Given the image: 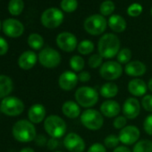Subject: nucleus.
I'll use <instances>...</instances> for the list:
<instances>
[{
	"label": "nucleus",
	"mask_w": 152,
	"mask_h": 152,
	"mask_svg": "<svg viewBox=\"0 0 152 152\" xmlns=\"http://www.w3.org/2000/svg\"><path fill=\"white\" fill-rule=\"evenodd\" d=\"M120 39L115 34H104L99 39L98 43L99 54L103 58H113L117 56L118 52L120 51Z\"/></svg>",
	"instance_id": "obj_1"
},
{
	"label": "nucleus",
	"mask_w": 152,
	"mask_h": 152,
	"mask_svg": "<svg viewBox=\"0 0 152 152\" xmlns=\"http://www.w3.org/2000/svg\"><path fill=\"white\" fill-rule=\"evenodd\" d=\"M14 137L21 142H30L35 140L36 129L31 122L27 120H20L16 122L13 127Z\"/></svg>",
	"instance_id": "obj_2"
},
{
	"label": "nucleus",
	"mask_w": 152,
	"mask_h": 152,
	"mask_svg": "<svg viewBox=\"0 0 152 152\" xmlns=\"http://www.w3.org/2000/svg\"><path fill=\"white\" fill-rule=\"evenodd\" d=\"M75 100L80 107L91 108L94 107L99 99L98 91L90 86H82L78 88L74 94Z\"/></svg>",
	"instance_id": "obj_3"
},
{
	"label": "nucleus",
	"mask_w": 152,
	"mask_h": 152,
	"mask_svg": "<svg viewBox=\"0 0 152 152\" xmlns=\"http://www.w3.org/2000/svg\"><path fill=\"white\" fill-rule=\"evenodd\" d=\"M44 128L51 138L59 139L64 135L67 126L62 117L56 115H51L45 119Z\"/></svg>",
	"instance_id": "obj_4"
},
{
	"label": "nucleus",
	"mask_w": 152,
	"mask_h": 152,
	"mask_svg": "<svg viewBox=\"0 0 152 152\" xmlns=\"http://www.w3.org/2000/svg\"><path fill=\"white\" fill-rule=\"evenodd\" d=\"M80 120L82 124L91 131H98L104 124L103 115L93 108L84 110L80 115Z\"/></svg>",
	"instance_id": "obj_5"
},
{
	"label": "nucleus",
	"mask_w": 152,
	"mask_h": 152,
	"mask_svg": "<svg viewBox=\"0 0 152 152\" xmlns=\"http://www.w3.org/2000/svg\"><path fill=\"white\" fill-rule=\"evenodd\" d=\"M107 26L106 18L101 15H93L84 21V30L91 35L98 36L102 34Z\"/></svg>",
	"instance_id": "obj_6"
},
{
	"label": "nucleus",
	"mask_w": 152,
	"mask_h": 152,
	"mask_svg": "<svg viewBox=\"0 0 152 152\" xmlns=\"http://www.w3.org/2000/svg\"><path fill=\"white\" fill-rule=\"evenodd\" d=\"M123 73V67L121 64L116 61H107L99 68V74L101 77L108 82L115 81L121 77Z\"/></svg>",
	"instance_id": "obj_7"
},
{
	"label": "nucleus",
	"mask_w": 152,
	"mask_h": 152,
	"mask_svg": "<svg viewBox=\"0 0 152 152\" xmlns=\"http://www.w3.org/2000/svg\"><path fill=\"white\" fill-rule=\"evenodd\" d=\"M1 111L9 116H16L21 115L24 110L23 102L15 97H7L0 104Z\"/></svg>",
	"instance_id": "obj_8"
},
{
	"label": "nucleus",
	"mask_w": 152,
	"mask_h": 152,
	"mask_svg": "<svg viewBox=\"0 0 152 152\" xmlns=\"http://www.w3.org/2000/svg\"><path fill=\"white\" fill-rule=\"evenodd\" d=\"M41 23L48 29H55L61 25L64 21V14L61 10L56 7H51L45 10L41 15Z\"/></svg>",
	"instance_id": "obj_9"
},
{
	"label": "nucleus",
	"mask_w": 152,
	"mask_h": 152,
	"mask_svg": "<svg viewBox=\"0 0 152 152\" xmlns=\"http://www.w3.org/2000/svg\"><path fill=\"white\" fill-rule=\"evenodd\" d=\"M39 61L46 68H55L60 64L61 56L56 49L45 48L39 54Z\"/></svg>",
	"instance_id": "obj_10"
},
{
	"label": "nucleus",
	"mask_w": 152,
	"mask_h": 152,
	"mask_svg": "<svg viewBox=\"0 0 152 152\" xmlns=\"http://www.w3.org/2000/svg\"><path fill=\"white\" fill-rule=\"evenodd\" d=\"M64 145L70 152H83L86 148L84 140L75 132H70L64 137Z\"/></svg>",
	"instance_id": "obj_11"
},
{
	"label": "nucleus",
	"mask_w": 152,
	"mask_h": 152,
	"mask_svg": "<svg viewBox=\"0 0 152 152\" xmlns=\"http://www.w3.org/2000/svg\"><path fill=\"white\" fill-rule=\"evenodd\" d=\"M56 45L64 52H72L78 47V41L76 37L68 31L61 32L56 37Z\"/></svg>",
	"instance_id": "obj_12"
},
{
	"label": "nucleus",
	"mask_w": 152,
	"mask_h": 152,
	"mask_svg": "<svg viewBox=\"0 0 152 152\" xmlns=\"http://www.w3.org/2000/svg\"><path fill=\"white\" fill-rule=\"evenodd\" d=\"M140 129L135 125H127L124 129L120 130L119 132V140L120 142L125 146L132 145L138 142L140 139Z\"/></svg>",
	"instance_id": "obj_13"
},
{
	"label": "nucleus",
	"mask_w": 152,
	"mask_h": 152,
	"mask_svg": "<svg viewBox=\"0 0 152 152\" xmlns=\"http://www.w3.org/2000/svg\"><path fill=\"white\" fill-rule=\"evenodd\" d=\"M2 29L4 33L11 38H18L24 31L23 24L18 20L12 18H8L3 22Z\"/></svg>",
	"instance_id": "obj_14"
},
{
	"label": "nucleus",
	"mask_w": 152,
	"mask_h": 152,
	"mask_svg": "<svg viewBox=\"0 0 152 152\" xmlns=\"http://www.w3.org/2000/svg\"><path fill=\"white\" fill-rule=\"evenodd\" d=\"M78 82H79L78 75L72 71H65L62 72L58 79L59 87L65 91H72L77 86Z\"/></svg>",
	"instance_id": "obj_15"
},
{
	"label": "nucleus",
	"mask_w": 152,
	"mask_h": 152,
	"mask_svg": "<svg viewBox=\"0 0 152 152\" xmlns=\"http://www.w3.org/2000/svg\"><path fill=\"white\" fill-rule=\"evenodd\" d=\"M140 112V101L135 98H128L123 105V113L127 119L133 120L138 117Z\"/></svg>",
	"instance_id": "obj_16"
},
{
	"label": "nucleus",
	"mask_w": 152,
	"mask_h": 152,
	"mask_svg": "<svg viewBox=\"0 0 152 152\" xmlns=\"http://www.w3.org/2000/svg\"><path fill=\"white\" fill-rule=\"evenodd\" d=\"M101 114L108 118H113L118 116L121 112V106L119 103L113 99H108L104 101L100 106Z\"/></svg>",
	"instance_id": "obj_17"
},
{
	"label": "nucleus",
	"mask_w": 152,
	"mask_h": 152,
	"mask_svg": "<svg viewBox=\"0 0 152 152\" xmlns=\"http://www.w3.org/2000/svg\"><path fill=\"white\" fill-rule=\"evenodd\" d=\"M147 67L144 63L135 60L129 62L124 67V72L132 77H140L146 73Z\"/></svg>",
	"instance_id": "obj_18"
},
{
	"label": "nucleus",
	"mask_w": 152,
	"mask_h": 152,
	"mask_svg": "<svg viewBox=\"0 0 152 152\" xmlns=\"http://www.w3.org/2000/svg\"><path fill=\"white\" fill-rule=\"evenodd\" d=\"M148 85L142 79H132L128 83V91L134 97L145 96Z\"/></svg>",
	"instance_id": "obj_19"
},
{
	"label": "nucleus",
	"mask_w": 152,
	"mask_h": 152,
	"mask_svg": "<svg viewBox=\"0 0 152 152\" xmlns=\"http://www.w3.org/2000/svg\"><path fill=\"white\" fill-rule=\"evenodd\" d=\"M29 119L33 124L41 123L46 116V108L41 104H35L31 107L28 112Z\"/></svg>",
	"instance_id": "obj_20"
},
{
	"label": "nucleus",
	"mask_w": 152,
	"mask_h": 152,
	"mask_svg": "<svg viewBox=\"0 0 152 152\" xmlns=\"http://www.w3.org/2000/svg\"><path fill=\"white\" fill-rule=\"evenodd\" d=\"M62 112L66 117L70 119H75L80 116L81 108L78 103L72 100H67L62 106Z\"/></svg>",
	"instance_id": "obj_21"
},
{
	"label": "nucleus",
	"mask_w": 152,
	"mask_h": 152,
	"mask_svg": "<svg viewBox=\"0 0 152 152\" xmlns=\"http://www.w3.org/2000/svg\"><path fill=\"white\" fill-rule=\"evenodd\" d=\"M36 62H37V55L33 51L23 52L18 59V64L23 70L31 69L36 64Z\"/></svg>",
	"instance_id": "obj_22"
},
{
	"label": "nucleus",
	"mask_w": 152,
	"mask_h": 152,
	"mask_svg": "<svg viewBox=\"0 0 152 152\" xmlns=\"http://www.w3.org/2000/svg\"><path fill=\"white\" fill-rule=\"evenodd\" d=\"M108 26L110 29L117 33L123 32L126 29V22L124 17L118 15H114L108 19Z\"/></svg>",
	"instance_id": "obj_23"
},
{
	"label": "nucleus",
	"mask_w": 152,
	"mask_h": 152,
	"mask_svg": "<svg viewBox=\"0 0 152 152\" xmlns=\"http://www.w3.org/2000/svg\"><path fill=\"white\" fill-rule=\"evenodd\" d=\"M118 91H119L118 86L112 82H108L101 86L99 92L103 98L112 99L118 94Z\"/></svg>",
	"instance_id": "obj_24"
},
{
	"label": "nucleus",
	"mask_w": 152,
	"mask_h": 152,
	"mask_svg": "<svg viewBox=\"0 0 152 152\" xmlns=\"http://www.w3.org/2000/svg\"><path fill=\"white\" fill-rule=\"evenodd\" d=\"M13 90V82L7 75H0V99L7 97Z\"/></svg>",
	"instance_id": "obj_25"
},
{
	"label": "nucleus",
	"mask_w": 152,
	"mask_h": 152,
	"mask_svg": "<svg viewBox=\"0 0 152 152\" xmlns=\"http://www.w3.org/2000/svg\"><path fill=\"white\" fill-rule=\"evenodd\" d=\"M24 8V3L23 0H10L8 4V11L12 15H19L22 14Z\"/></svg>",
	"instance_id": "obj_26"
},
{
	"label": "nucleus",
	"mask_w": 152,
	"mask_h": 152,
	"mask_svg": "<svg viewBox=\"0 0 152 152\" xmlns=\"http://www.w3.org/2000/svg\"><path fill=\"white\" fill-rule=\"evenodd\" d=\"M70 67L73 72H81L85 66V60L81 56H73L69 62Z\"/></svg>",
	"instance_id": "obj_27"
},
{
	"label": "nucleus",
	"mask_w": 152,
	"mask_h": 152,
	"mask_svg": "<svg viewBox=\"0 0 152 152\" xmlns=\"http://www.w3.org/2000/svg\"><path fill=\"white\" fill-rule=\"evenodd\" d=\"M28 44H29V46L31 48H33L35 50H39V49H40L43 47L44 39H43V38L39 34L32 33L28 38Z\"/></svg>",
	"instance_id": "obj_28"
},
{
	"label": "nucleus",
	"mask_w": 152,
	"mask_h": 152,
	"mask_svg": "<svg viewBox=\"0 0 152 152\" xmlns=\"http://www.w3.org/2000/svg\"><path fill=\"white\" fill-rule=\"evenodd\" d=\"M132 152H152V140H141L135 143Z\"/></svg>",
	"instance_id": "obj_29"
},
{
	"label": "nucleus",
	"mask_w": 152,
	"mask_h": 152,
	"mask_svg": "<svg viewBox=\"0 0 152 152\" xmlns=\"http://www.w3.org/2000/svg\"><path fill=\"white\" fill-rule=\"evenodd\" d=\"M78 52L82 55H90L94 51V43L91 40L84 39L78 44Z\"/></svg>",
	"instance_id": "obj_30"
},
{
	"label": "nucleus",
	"mask_w": 152,
	"mask_h": 152,
	"mask_svg": "<svg viewBox=\"0 0 152 152\" xmlns=\"http://www.w3.org/2000/svg\"><path fill=\"white\" fill-rule=\"evenodd\" d=\"M117 62L121 64H127L129 62H131L132 58V51L129 48H122L118 52L117 56Z\"/></svg>",
	"instance_id": "obj_31"
},
{
	"label": "nucleus",
	"mask_w": 152,
	"mask_h": 152,
	"mask_svg": "<svg viewBox=\"0 0 152 152\" xmlns=\"http://www.w3.org/2000/svg\"><path fill=\"white\" fill-rule=\"evenodd\" d=\"M61 8L65 13H72L78 7L77 0H62L61 1Z\"/></svg>",
	"instance_id": "obj_32"
},
{
	"label": "nucleus",
	"mask_w": 152,
	"mask_h": 152,
	"mask_svg": "<svg viewBox=\"0 0 152 152\" xmlns=\"http://www.w3.org/2000/svg\"><path fill=\"white\" fill-rule=\"evenodd\" d=\"M115 4L113 1L111 0H106L104 1L101 6H100V13L103 16H108L110 15L113 14V12L115 11Z\"/></svg>",
	"instance_id": "obj_33"
},
{
	"label": "nucleus",
	"mask_w": 152,
	"mask_h": 152,
	"mask_svg": "<svg viewBox=\"0 0 152 152\" xmlns=\"http://www.w3.org/2000/svg\"><path fill=\"white\" fill-rule=\"evenodd\" d=\"M120 143V140L119 137L115 135V134H110L107 135L105 140H104V144L106 148H115L116 147H118V144Z\"/></svg>",
	"instance_id": "obj_34"
},
{
	"label": "nucleus",
	"mask_w": 152,
	"mask_h": 152,
	"mask_svg": "<svg viewBox=\"0 0 152 152\" xmlns=\"http://www.w3.org/2000/svg\"><path fill=\"white\" fill-rule=\"evenodd\" d=\"M102 62H103V57L99 54H94L89 58L88 64L91 68L96 69L102 65Z\"/></svg>",
	"instance_id": "obj_35"
},
{
	"label": "nucleus",
	"mask_w": 152,
	"mask_h": 152,
	"mask_svg": "<svg viewBox=\"0 0 152 152\" xmlns=\"http://www.w3.org/2000/svg\"><path fill=\"white\" fill-rule=\"evenodd\" d=\"M142 7L139 3H133L132 4L128 9H127V14L131 17H137L142 13Z\"/></svg>",
	"instance_id": "obj_36"
},
{
	"label": "nucleus",
	"mask_w": 152,
	"mask_h": 152,
	"mask_svg": "<svg viewBox=\"0 0 152 152\" xmlns=\"http://www.w3.org/2000/svg\"><path fill=\"white\" fill-rule=\"evenodd\" d=\"M127 124V118L124 115H118L115 118L113 122V126L117 130L124 129Z\"/></svg>",
	"instance_id": "obj_37"
},
{
	"label": "nucleus",
	"mask_w": 152,
	"mask_h": 152,
	"mask_svg": "<svg viewBox=\"0 0 152 152\" xmlns=\"http://www.w3.org/2000/svg\"><path fill=\"white\" fill-rule=\"evenodd\" d=\"M141 107L148 112L152 113V95H145L141 99Z\"/></svg>",
	"instance_id": "obj_38"
},
{
	"label": "nucleus",
	"mask_w": 152,
	"mask_h": 152,
	"mask_svg": "<svg viewBox=\"0 0 152 152\" xmlns=\"http://www.w3.org/2000/svg\"><path fill=\"white\" fill-rule=\"evenodd\" d=\"M143 128L147 134L152 136V114L148 115L143 122Z\"/></svg>",
	"instance_id": "obj_39"
},
{
	"label": "nucleus",
	"mask_w": 152,
	"mask_h": 152,
	"mask_svg": "<svg viewBox=\"0 0 152 152\" xmlns=\"http://www.w3.org/2000/svg\"><path fill=\"white\" fill-rule=\"evenodd\" d=\"M87 152H107V148H106L105 145H103L99 142H96V143H93L89 148Z\"/></svg>",
	"instance_id": "obj_40"
},
{
	"label": "nucleus",
	"mask_w": 152,
	"mask_h": 152,
	"mask_svg": "<svg viewBox=\"0 0 152 152\" xmlns=\"http://www.w3.org/2000/svg\"><path fill=\"white\" fill-rule=\"evenodd\" d=\"M78 79L81 83H87L90 82L91 79V75L89 72L87 71H83L79 73L78 75Z\"/></svg>",
	"instance_id": "obj_41"
},
{
	"label": "nucleus",
	"mask_w": 152,
	"mask_h": 152,
	"mask_svg": "<svg viewBox=\"0 0 152 152\" xmlns=\"http://www.w3.org/2000/svg\"><path fill=\"white\" fill-rule=\"evenodd\" d=\"M7 51H8V44L7 40L4 38L0 37V56L7 54Z\"/></svg>",
	"instance_id": "obj_42"
},
{
	"label": "nucleus",
	"mask_w": 152,
	"mask_h": 152,
	"mask_svg": "<svg viewBox=\"0 0 152 152\" xmlns=\"http://www.w3.org/2000/svg\"><path fill=\"white\" fill-rule=\"evenodd\" d=\"M47 146H48V148L50 149V150L56 149L57 148V146H58V140H57V139H56V138H50L48 140Z\"/></svg>",
	"instance_id": "obj_43"
},
{
	"label": "nucleus",
	"mask_w": 152,
	"mask_h": 152,
	"mask_svg": "<svg viewBox=\"0 0 152 152\" xmlns=\"http://www.w3.org/2000/svg\"><path fill=\"white\" fill-rule=\"evenodd\" d=\"M48 140H47V138H46L44 135H42V134H40V135H39V136H36V138H35L36 144H37L38 146H41V147L47 145Z\"/></svg>",
	"instance_id": "obj_44"
},
{
	"label": "nucleus",
	"mask_w": 152,
	"mask_h": 152,
	"mask_svg": "<svg viewBox=\"0 0 152 152\" xmlns=\"http://www.w3.org/2000/svg\"><path fill=\"white\" fill-rule=\"evenodd\" d=\"M113 152H132V151H131L126 146L123 145V146H118V147H116V148L114 149Z\"/></svg>",
	"instance_id": "obj_45"
},
{
	"label": "nucleus",
	"mask_w": 152,
	"mask_h": 152,
	"mask_svg": "<svg viewBox=\"0 0 152 152\" xmlns=\"http://www.w3.org/2000/svg\"><path fill=\"white\" fill-rule=\"evenodd\" d=\"M20 152H35L31 148H23Z\"/></svg>",
	"instance_id": "obj_46"
},
{
	"label": "nucleus",
	"mask_w": 152,
	"mask_h": 152,
	"mask_svg": "<svg viewBox=\"0 0 152 152\" xmlns=\"http://www.w3.org/2000/svg\"><path fill=\"white\" fill-rule=\"evenodd\" d=\"M148 89L152 92V78L148 81Z\"/></svg>",
	"instance_id": "obj_47"
},
{
	"label": "nucleus",
	"mask_w": 152,
	"mask_h": 152,
	"mask_svg": "<svg viewBox=\"0 0 152 152\" xmlns=\"http://www.w3.org/2000/svg\"><path fill=\"white\" fill-rule=\"evenodd\" d=\"M1 28H2V23H1V22H0V30H1Z\"/></svg>",
	"instance_id": "obj_48"
},
{
	"label": "nucleus",
	"mask_w": 152,
	"mask_h": 152,
	"mask_svg": "<svg viewBox=\"0 0 152 152\" xmlns=\"http://www.w3.org/2000/svg\"><path fill=\"white\" fill-rule=\"evenodd\" d=\"M150 14H151V15H152V7H151V9H150Z\"/></svg>",
	"instance_id": "obj_49"
},
{
	"label": "nucleus",
	"mask_w": 152,
	"mask_h": 152,
	"mask_svg": "<svg viewBox=\"0 0 152 152\" xmlns=\"http://www.w3.org/2000/svg\"><path fill=\"white\" fill-rule=\"evenodd\" d=\"M54 152H62V151H54Z\"/></svg>",
	"instance_id": "obj_50"
}]
</instances>
